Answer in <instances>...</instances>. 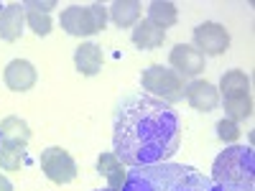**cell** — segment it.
I'll use <instances>...</instances> for the list:
<instances>
[{"instance_id": "ac0fdd59", "label": "cell", "mask_w": 255, "mask_h": 191, "mask_svg": "<svg viewBox=\"0 0 255 191\" xmlns=\"http://www.w3.org/2000/svg\"><path fill=\"white\" fill-rule=\"evenodd\" d=\"M176 18H179V13H176V5L174 3H168V0H156V3H151L148 5V20H151L153 26H158V28H171L174 23H176Z\"/></svg>"}, {"instance_id": "9c48e42d", "label": "cell", "mask_w": 255, "mask_h": 191, "mask_svg": "<svg viewBox=\"0 0 255 191\" xmlns=\"http://www.w3.org/2000/svg\"><path fill=\"white\" fill-rule=\"evenodd\" d=\"M171 67L184 79L186 77H197V74L204 72V56L191 44H176L174 51H171Z\"/></svg>"}, {"instance_id": "8fae6325", "label": "cell", "mask_w": 255, "mask_h": 191, "mask_svg": "<svg viewBox=\"0 0 255 191\" xmlns=\"http://www.w3.org/2000/svg\"><path fill=\"white\" fill-rule=\"evenodd\" d=\"M23 23H26V15L23 8L18 3H10L0 10V38L3 41H18L20 33H23Z\"/></svg>"}, {"instance_id": "44dd1931", "label": "cell", "mask_w": 255, "mask_h": 191, "mask_svg": "<svg viewBox=\"0 0 255 191\" xmlns=\"http://www.w3.org/2000/svg\"><path fill=\"white\" fill-rule=\"evenodd\" d=\"M26 23L31 26V31L36 36H49L51 33V18L44 13H28L26 15Z\"/></svg>"}, {"instance_id": "ba28073f", "label": "cell", "mask_w": 255, "mask_h": 191, "mask_svg": "<svg viewBox=\"0 0 255 191\" xmlns=\"http://www.w3.org/2000/svg\"><path fill=\"white\" fill-rule=\"evenodd\" d=\"M186 102L199 112H212L220 104V92L212 82L207 79H194L191 84H186Z\"/></svg>"}, {"instance_id": "5b68a950", "label": "cell", "mask_w": 255, "mask_h": 191, "mask_svg": "<svg viewBox=\"0 0 255 191\" xmlns=\"http://www.w3.org/2000/svg\"><path fill=\"white\" fill-rule=\"evenodd\" d=\"M59 23L69 36H79V38L92 36V33L102 31L105 23H108V8H105L102 3H92L87 8L69 5L67 10H61Z\"/></svg>"}, {"instance_id": "7c38bea8", "label": "cell", "mask_w": 255, "mask_h": 191, "mask_svg": "<svg viewBox=\"0 0 255 191\" xmlns=\"http://www.w3.org/2000/svg\"><path fill=\"white\" fill-rule=\"evenodd\" d=\"M125 163L115 156V153H102L100 158H97V174L108 181V186L113 189V191H120L123 189V184H125V168H123Z\"/></svg>"}, {"instance_id": "6da1fadb", "label": "cell", "mask_w": 255, "mask_h": 191, "mask_svg": "<svg viewBox=\"0 0 255 191\" xmlns=\"http://www.w3.org/2000/svg\"><path fill=\"white\" fill-rule=\"evenodd\" d=\"M113 145L125 166L166 163L181 145V120L151 95H128L113 115Z\"/></svg>"}, {"instance_id": "8992f818", "label": "cell", "mask_w": 255, "mask_h": 191, "mask_svg": "<svg viewBox=\"0 0 255 191\" xmlns=\"http://www.w3.org/2000/svg\"><path fill=\"white\" fill-rule=\"evenodd\" d=\"M41 171L54 184H69L77 179V163L64 148L54 145L41 153Z\"/></svg>"}, {"instance_id": "d4e9b609", "label": "cell", "mask_w": 255, "mask_h": 191, "mask_svg": "<svg viewBox=\"0 0 255 191\" xmlns=\"http://www.w3.org/2000/svg\"><path fill=\"white\" fill-rule=\"evenodd\" d=\"M97 191H113V189H97Z\"/></svg>"}, {"instance_id": "2e32d148", "label": "cell", "mask_w": 255, "mask_h": 191, "mask_svg": "<svg viewBox=\"0 0 255 191\" xmlns=\"http://www.w3.org/2000/svg\"><path fill=\"white\" fill-rule=\"evenodd\" d=\"M0 138L8 140V143L28 145V140H31V127H28L26 120L10 115V117H5L3 122H0Z\"/></svg>"}, {"instance_id": "3957f363", "label": "cell", "mask_w": 255, "mask_h": 191, "mask_svg": "<svg viewBox=\"0 0 255 191\" xmlns=\"http://www.w3.org/2000/svg\"><path fill=\"white\" fill-rule=\"evenodd\" d=\"M212 189L217 191H255V153L253 148L232 145L215 158Z\"/></svg>"}, {"instance_id": "4fadbf2b", "label": "cell", "mask_w": 255, "mask_h": 191, "mask_svg": "<svg viewBox=\"0 0 255 191\" xmlns=\"http://www.w3.org/2000/svg\"><path fill=\"white\" fill-rule=\"evenodd\" d=\"M74 67L84 77H95L102 69V49L97 44H82L74 51Z\"/></svg>"}, {"instance_id": "9a60e30c", "label": "cell", "mask_w": 255, "mask_h": 191, "mask_svg": "<svg viewBox=\"0 0 255 191\" xmlns=\"http://www.w3.org/2000/svg\"><path fill=\"white\" fill-rule=\"evenodd\" d=\"M110 18L113 23L120 28H130L138 23L140 18V3L138 0H118V3L110 5Z\"/></svg>"}, {"instance_id": "7a4b0ae2", "label": "cell", "mask_w": 255, "mask_h": 191, "mask_svg": "<svg viewBox=\"0 0 255 191\" xmlns=\"http://www.w3.org/2000/svg\"><path fill=\"white\" fill-rule=\"evenodd\" d=\"M120 191H212V181L194 166L156 163L128 171Z\"/></svg>"}, {"instance_id": "277c9868", "label": "cell", "mask_w": 255, "mask_h": 191, "mask_svg": "<svg viewBox=\"0 0 255 191\" xmlns=\"http://www.w3.org/2000/svg\"><path fill=\"white\" fill-rule=\"evenodd\" d=\"M140 84H143V90L145 95H151L166 104H171V102H179L184 99L186 95V79L174 72V69H168V67H161V64H153V67H148L140 77Z\"/></svg>"}, {"instance_id": "7402d4cb", "label": "cell", "mask_w": 255, "mask_h": 191, "mask_svg": "<svg viewBox=\"0 0 255 191\" xmlns=\"http://www.w3.org/2000/svg\"><path fill=\"white\" fill-rule=\"evenodd\" d=\"M217 138L222 140V143H235L238 138H240V127H238V122H232V120H220L217 122Z\"/></svg>"}, {"instance_id": "5bb4252c", "label": "cell", "mask_w": 255, "mask_h": 191, "mask_svg": "<svg viewBox=\"0 0 255 191\" xmlns=\"http://www.w3.org/2000/svg\"><path fill=\"white\" fill-rule=\"evenodd\" d=\"M163 41H166V31L153 26L151 20H140V23H135V28H133V44L138 49H158Z\"/></svg>"}, {"instance_id": "484cf974", "label": "cell", "mask_w": 255, "mask_h": 191, "mask_svg": "<svg viewBox=\"0 0 255 191\" xmlns=\"http://www.w3.org/2000/svg\"><path fill=\"white\" fill-rule=\"evenodd\" d=\"M0 143H3V138H0Z\"/></svg>"}, {"instance_id": "d6986e66", "label": "cell", "mask_w": 255, "mask_h": 191, "mask_svg": "<svg viewBox=\"0 0 255 191\" xmlns=\"http://www.w3.org/2000/svg\"><path fill=\"white\" fill-rule=\"evenodd\" d=\"M26 163V145L18 143H0V168L3 171H20V166Z\"/></svg>"}, {"instance_id": "ffe728a7", "label": "cell", "mask_w": 255, "mask_h": 191, "mask_svg": "<svg viewBox=\"0 0 255 191\" xmlns=\"http://www.w3.org/2000/svg\"><path fill=\"white\" fill-rule=\"evenodd\" d=\"M225 115H227V120H232V122L248 120V117L253 115V97H250V95L227 97V99H225Z\"/></svg>"}, {"instance_id": "603a6c76", "label": "cell", "mask_w": 255, "mask_h": 191, "mask_svg": "<svg viewBox=\"0 0 255 191\" xmlns=\"http://www.w3.org/2000/svg\"><path fill=\"white\" fill-rule=\"evenodd\" d=\"M23 8H28V13H44V15H49V10L56 8V0H46V3H38V0H26Z\"/></svg>"}, {"instance_id": "e0dca14e", "label": "cell", "mask_w": 255, "mask_h": 191, "mask_svg": "<svg viewBox=\"0 0 255 191\" xmlns=\"http://www.w3.org/2000/svg\"><path fill=\"white\" fill-rule=\"evenodd\" d=\"M217 92H222L225 99H227V97H243V95H250V79H248L245 72L232 69V72L222 74V79H220V90H217Z\"/></svg>"}, {"instance_id": "52a82bcc", "label": "cell", "mask_w": 255, "mask_h": 191, "mask_svg": "<svg viewBox=\"0 0 255 191\" xmlns=\"http://www.w3.org/2000/svg\"><path fill=\"white\" fill-rule=\"evenodd\" d=\"M194 49L202 56H220L230 49V33L225 26L207 20V23L194 28Z\"/></svg>"}, {"instance_id": "30bf717a", "label": "cell", "mask_w": 255, "mask_h": 191, "mask_svg": "<svg viewBox=\"0 0 255 191\" xmlns=\"http://www.w3.org/2000/svg\"><path fill=\"white\" fill-rule=\"evenodd\" d=\"M3 79H5V84L13 92H28L36 84V67L31 61H26V59H13L5 67Z\"/></svg>"}, {"instance_id": "cb8c5ba5", "label": "cell", "mask_w": 255, "mask_h": 191, "mask_svg": "<svg viewBox=\"0 0 255 191\" xmlns=\"http://www.w3.org/2000/svg\"><path fill=\"white\" fill-rule=\"evenodd\" d=\"M0 191H13V184H10L3 174H0Z\"/></svg>"}]
</instances>
